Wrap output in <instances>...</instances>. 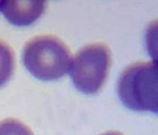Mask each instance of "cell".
I'll return each instance as SVG.
<instances>
[{
  "label": "cell",
  "instance_id": "6da1fadb",
  "mask_svg": "<svg viewBox=\"0 0 158 135\" xmlns=\"http://www.w3.org/2000/svg\"><path fill=\"white\" fill-rule=\"evenodd\" d=\"M23 62L34 77L52 81L70 71L73 57L70 49L58 37L38 36L24 46Z\"/></svg>",
  "mask_w": 158,
  "mask_h": 135
},
{
  "label": "cell",
  "instance_id": "7a4b0ae2",
  "mask_svg": "<svg viewBox=\"0 0 158 135\" xmlns=\"http://www.w3.org/2000/svg\"><path fill=\"white\" fill-rule=\"evenodd\" d=\"M117 93L128 109L158 114V63L138 62L121 72Z\"/></svg>",
  "mask_w": 158,
  "mask_h": 135
},
{
  "label": "cell",
  "instance_id": "3957f363",
  "mask_svg": "<svg viewBox=\"0 0 158 135\" xmlns=\"http://www.w3.org/2000/svg\"><path fill=\"white\" fill-rule=\"evenodd\" d=\"M111 63L112 55L107 45L96 42L82 47L69 71L75 88L86 94L98 93L108 77Z\"/></svg>",
  "mask_w": 158,
  "mask_h": 135
},
{
  "label": "cell",
  "instance_id": "277c9868",
  "mask_svg": "<svg viewBox=\"0 0 158 135\" xmlns=\"http://www.w3.org/2000/svg\"><path fill=\"white\" fill-rule=\"evenodd\" d=\"M46 9V3L41 0H28V2H0V11L3 16L17 26H27L44 14Z\"/></svg>",
  "mask_w": 158,
  "mask_h": 135
},
{
  "label": "cell",
  "instance_id": "5b68a950",
  "mask_svg": "<svg viewBox=\"0 0 158 135\" xmlns=\"http://www.w3.org/2000/svg\"><path fill=\"white\" fill-rule=\"evenodd\" d=\"M15 72L13 50L6 42L0 41V88L11 80Z\"/></svg>",
  "mask_w": 158,
  "mask_h": 135
},
{
  "label": "cell",
  "instance_id": "8992f818",
  "mask_svg": "<svg viewBox=\"0 0 158 135\" xmlns=\"http://www.w3.org/2000/svg\"><path fill=\"white\" fill-rule=\"evenodd\" d=\"M145 43L150 58L154 63H158V20H153L146 26Z\"/></svg>",
  "mask_w": 158,
  "mask_h": 135
},
{
  "label": "cell",
  "instance_id": "52a82bcc",
  "mask_svg": "<svg viewBox=\"0 0 158 135\" xmlns=\"http://www.w3.org/2000/svg\"><path fill=\"white\" fill-rule=\"evenodd\" d=\"M0 135H33V133L19 119L7 118L0 121Z\"/></svg>",
  "mask_w": 158,
  "mask_h": 135
},
{
  "label": "cell",
  "instance_id": "ba28073f",
  "mask_svg": "<svg viewBox=\"0 0 158 135\" xmlns=\"http://www.w3.org/2000/svg\"><path fill=\"white\" fill-rule=\"evenodd\" d=\"M102 135H124V134H121V133H118V131H107V133L102 134Z\"/></svg>",
  "mask_w": 158,
  "mask_h": 135
}]
</instances>
